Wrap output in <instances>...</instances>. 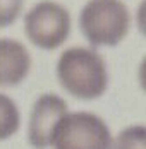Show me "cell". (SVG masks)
Returning <instances> with one entry per match:
<instances>
[{
  "mask_svg": "<svg viewBox=\"0 0 146 149\" xmlns=\"http://www.w3.org/2000/svg\"><path fill=\"white\" fill-rule=\"evenodd\" d=\"M57 75L62 88L79 100L100 98L108 82L103 57L83 46L65 50L57 62Z\"/></svg>",
  "mask_w": 146,
  "mask_h": 149,
  "instance_id": "6da1fadb",
  "label": "cell"
},
{
  "mask_svg": "<svg viewBox=\"0 0 146 149\" xmlns=\"http://www.w3.org/2000/svg\"><path fill=\"white\" fill-rule=\"evenodd\" d=\"M29 41L41 50H55L71 33V15L57 2H40L24 15Z\"/></svg>",
  "mask_w": 146,
  "mask_h": 149,
  "instance_id": "277c9868",
  "label": "cell"
},
{
  "mask_svg": "<svg viewBox=\"0 0 146 149\" xmlns=\"http://www.w3.org/2000/svg\"><path fill=\"white\" fill-rule=\"evenodd\" d=\"M52 146L53 149H110L112 134L98 115L89 111H67L53 132Z\"/></svg>",
  "mask_w": 146,
  "mask_h": 149,
  "instance_id": "3957f363",
  "label": "cell"
},
{
  "mask_svg": "<svg viewBox=\"0 0 146 149\" xmlns=\"http://www.w3.org/2000/svg\"><path fill=\"white\" fill-rule=\"evenodd\" d=\"M110 149H146V127L132 125L124 129L115 141H112Z\"/></svg>",
  "mask_w": 146,
  "mask_h": 149,
  "instance_id": "ba28073f",
  "label": "cell"
},
{
  "mask_svg": "<svg viewBox=\"0 0 146 149\" xmlns=\"http://www.w3.org/2000/svg\"><path fill=\"white\" fill-rule=\"evenodd\" d=\"M67 113V103L57 94H43L36 100L29 117L28 139L34 149L52 148L53 132Z\"/></svg>",
  "mask_w": 146,
  "mask_h": 149,
  "instance_id": "5b68a950",
  "label": "cell"
},
{
  "mask_svg": "<svg viewBox=\"0 0 146 149\" xmlns=\"http://www.w3.org/2000/svg\"><path fill=\"white\" fill-rule=\"evenodd\" d=\"M21 115L12 98L0 93V141H5L19 130Z\"/></svg>",
  "mask_w": 146,
  "mask_h": 149,
  "instance_id": "52a82bcc",
  "label": "cell"
},
{
  "mask_svg": "<svg viewBox=\"0 0 146 149\" xmlns=\"http://www.w3.org/2000/svg\"><path fill=\"white\" fill-rule=\"evenodd\" d=\"M24 0H0V28H7L19 17Z\"/></svg>",
  "mask_w": 146,
  "mask_h": 149,
  "instance_id": "9c48e42d",
  "label": "cell"
},
{
  "mask_svg": "<svg viewBox=\"0 0 146 149\" xmlns=\"http://www.w3.org/2000/svg\"><path fill=\"white\" fill-rule=\"evenodd\" d=\"M131 24V15L120 0H89L79 15V26L93 46L119 45Z\"/></svg>",
  "mask_w": 146,
  "mask_h": 149,
  "instance_id": "7a4b0ae2",
  "label": "cell"
},
{
  "mask_svg": "<svg viewBox=\"0 0 146 149\" xmlns=\"http://www.w3.org/2000/svg\"><path fill=\"white\" fill-rule=\"evenodd\" d=\"M31 69L28 48L9 38L0 40V86H15L22 82Z\"/></svg>",
  "mask_w": 146,
  "mask_h": 149,
  "instance_id": "8992f818",
  "label": "cell"
}]
</instances>
